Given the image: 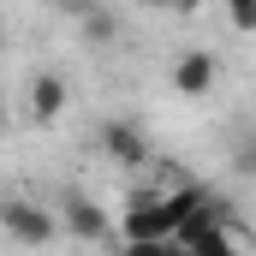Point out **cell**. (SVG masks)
Instances as JSON below:
<instances>
[{
    "instance_id": "1",
    "label": "cell",
    "mask_w": 256,
    "mask_h": 256,
    "mask_svg": "<svg viewBox=\"0 0 256 256\" xmlns=\"http://www.w3.org/2000/svg\"><path fill=\"white\" fill-rule=\"evenodd\" d=\"M0 226H6L18 244H54V238H60V226H54L42 208H30V202H6V208H0Z\"/></svg>"
},
{
    "instance_id": "2",
    "label": "cell",
    "mask_w": 256,
    "mask_h": 256,
    "mask_svg": "<svg viewBox=\"0 0 256 256\" xmlns=\"http://www.w3.org/2000/svg\"><path fill=\"white\" fill-rule=\"evenodd\" d=\"M66 102H72V90H66V78L42 66V72L30 78V120H36V126H54V120L66 114Z\"/></svg>"
},
{
    "instance_id": "3",
    "label": "cell",
    "mask_w": 256,
    "mask_h": 256,
    "mask_svg": "<svg viewBox=\"0 0 256 256\" xmlns=\"http://www.w3.org/2000/svg\"><path fill=\"white\" fill-rule=\"evenodd\" d=\"M173 90H179L185 102H202V96L214 90V54H202V48L179 54V66H173Z\"/></svg>"
},
{
    "instance_id": "4",
    "label": "cell",
    "mask_w": 256,
    "mask_h": 256,
    "mask_svg": "<svg viewBox=\"0 0 256 256\" xmlns=\"http://www.w3.org/2000/svg\"><path fill=\"white\" fill-rule=\"evenodd\" d=\"M102 143H108V155H114L120 167H143V161H149V137L131 126V120H108Z\"/></svg>"
},
{
    "instance_id": "5",
    "label": "cell",
    "mask_w": 256,
    "mask_h": 256,
    "mask_svg": "<svg viewBox=\"0 0 256 256\" xmlns=\"http://www.w3.org/2000/svg\"><path fill=\"white\" fill-rule=\"evenodd\" d=\"M226 18L232 30H256V0H226Z\"/></svg>"
},
{
    "instance_id": "6",
    "label": "cell",
    "mask_w": 256,
    "mask_h": 256,
    "mask_svg": "<svg viewBox=\"0 0 256 256\" xmlns=\"http://www.w3.org/2000/svg\"><path fill=\"white\" fill-rule=\"evenodd\" d=\"M66 12H72V18H102V12H96V0H60Z\"/></svg>"
},
{
    "instance_id": "7",
    "label": "cell",
    "mask_w": 256,
    "mask_h": 256,
    "mask_svg": "<svg viewBox=\"0 0 256 256\" xmlns=\"http://www.w3.org/2000/svg\"><path fill=\"white\" fill-rule=\"evenodd\" d=\"M143 6H155V0H143Z\"/></svg>"
}]
</instances>
